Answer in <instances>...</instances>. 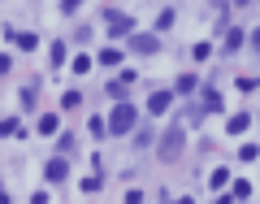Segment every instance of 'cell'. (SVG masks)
I'll return each mask as SVG.
<instances>
[{
  "mask_svg": "<svg viewBox=\"0 0 260 204\" xmlns=\"http://www.w3.org/2000/svg\"><path fill=\"white\" fill-rule=\"evenodd\" d=\"M182 148H186V130L178 126H165V135H160V143H156V152H160V161H178L182 157Z\"/></svg>",
  "mask_w": 260,
  "mask_h": 204,
  "instance_id": "6da1fadb",
  "label": "cell"
},
{
  "mask_svg": "<svg viewBox=\"0 0 260 204\" xmlns=\"http://www.w3.org/2000/svg\"><path fill=\"white\" fill-rule=\"evenodd\" d=\"M130 126H135V109H130V104L121 100L117 109H113V118H109V135H126Z\"/></svg>",
  "mask_w": 260,
  "mask_h": 204,
  "instance_id": "7a4b0ae2",
  "label": "cell"
},
{
  "mask_svg": "<svg viewBox=\"0 0 260 204\" xmlns=\"http://www.w3.org/2000/svg\"><path fill=\"white\" fill-rule=\"evenodd\" d=\"M160 48V39L156 35H130V52H139V56H152Z\"/></svg>",
  "mask_w": 260,
  "mask_h": 204,
  "instance_id": "3957f363",
  "label": "cell"
},
{
  "mask_svg": "<svg viewBox=\"0 0 260 204\" xmlns=\"http://www.w3.org/2000/svg\"><path fill=\"white\" fill-rule=\"evenodd\" d=\"M65 174H70V165H65V157H52V161L44 165V178H48V183H65Z\"/></svg>",
  "mask_w": 260,
  "mask_h": 204,
  "instance_id": "277c9868",
  "label": "cell"
},
{
  "mask_svg": "<svg viewBox=\"0 0 260 204\" xmlns=\"http://www.w3.org/2000/svg\"><path fill=\"white\" fill-rule=\"evenodd\" d=\"M104 18H109V26H113V35H130V31H135V22H130V18H121L117 9H109V13H104Z\"/></svg>",
  "mask_w": 260,
  "mask_h": 204,
  "instance_id": "5b68a950",
  "label": "cell"
},
{
  "mask_svg": "<svg viewBox=\"0 0 260 204\" xmlns=\"http://www.w3.org/2000/svg\"><path fill=\"white\" fill-rule=\"evenodd\" d=\"M169 104H174V92H152V100H148V109H152V113H165Z\"/></svg>",
  "mask_w": 260,
  "mask_h": 204,
  "instance_id": "8992f818",
  "label": "cell"
},
{
  "mask_svg": "<svg viewBox=\"0 0 260 204\" xmlns=\"http://www.w3.org/2000/svg\"><path fill=\"white\" fill-rule=\"evenodd\" d=\"M9 39H13L18 48H26V52H30V48H39V39L30 35V31H9Z\"/></svg>",
  "mask_w": 260,
  "mask_h": 204,
  "instance_id": "52a82bcc",
  "label": "cell"
},
{
  "mask_svg": "<svg viewBox=\"0 0 260 204\" xmlns=\"http://www.w3.org/2000/svg\"><path fill=\"white\" fill-rule=\"evenodd\" d=\"M204 113H221V96H217V87H204Z\"/></svg>",
  "mask_w": 260,
  "mask_h": 204,
  "instance_id": "ba28073f",
  "label": "cell"
},
{
  "mask_svg": "<svg viewBox=\"0 0 260 204\" xmlns=\"http://www.w3.org/2000/svg\"><path fill=\"white\" fill-rule=\"evenodd\" d=\"M130 83H135V74H121V78H113V83H109V92H113V96H126Z\"/></svg>",
  "mask_w": 260,
  "mask_h": 204,
  "instance_id": "9c48e42d",
  "label": "cell"
},
{
  "mask_svg": "<svg viewBox=\"0 0 260 204\" xmlns=\"http://www.w3.org/2000/svg\"><path fill=\"white\" fill-rule=\"evenodd\" d=\"M247 126H251V118H247V113H234V118H230V135H243Z\"/></svg>",
  "mask_w": 260,
  "mask_h": 204,
  "instance_id": "30bf717a",
  "label": "cell"
},
{
  "mask_svg": "<svg viewBox=\"0 0 260 204\" xmlns=\"http://www.w3.org/2000/svg\"><path fill=\"white\" fill-rule=\"evenodd\" d=\"M39 135H56V118H52V113L39 118Z\"/></svg>",
  "mask_w": 260,
  "mask_h": 204,
  "instance_id": "8fae6325",
  "label": "cell"
},
{
  "mask_svg": "<svg viewBox=\"0 0 260 204\" xmlns=\"http://www.w3.org/2000/svg\"><path fill=\"white\" fill-rule=\"evenodd\" d=\"M100 187H104V178H100V174H87V178H83V191H87V195L100 191Z\"/></svg>",
  "mask_w": 260,
  "mask_h": 204,
  "instance_id": "7c38bea8",
  "label": "cell"
},
{
  "mask_svg": "<svg viewBox=\"0 0 260 204\" xmlns=\"http://www.w3.org/2000/svg\"><path fill=\"white\" fill-rule=\"evenodd\" d=\"M225 52H234V48H243V31H230V35H225Z\"/></svg>",
  "mask_w": 260,
  "mask_h": 204,
  "instance_id": "4fadbf2b",
  "label": "cell"
},
{
  "mask_svg": "<svg viewBox=\"0 0 260 204\" xmlns=\"http://www.w3.org/2000/svg\"><path fill=\"white\" fill-rule=\"evenodd\" d=\"M208 183H213V187H217V191H221V187H225V183H230V169H213V178H208Z\"/></svg>",
  "mask_w": 260,
  "mask_h": 204,
  "instance_id": "5bb4252c",
  "label": "cell"
},
{
  "mask_svg": "<svg viewBox=\"0 0 260 204\" xmlns=\"http://www.w3.org/2000/svg\"><path fill=\"white\" fill-rule=\"evenodd\" d=\"M247 195H251V183H243V178H239V183H234V195H230V200H247Z\"/></svg>",
  "mask_w": 260,
  "mask_h": 204,
  "instance_id": "9a60e30c",
  "label": "cell"
},
{
  "mask_svg": "<svg viewBox=\"0 0 260 204\" xmlns=\"http://www.w3.org/2000/svg\"><path fill=\"white\" fill-rule=\"evenodd\" d=\"M117 61H121L117 48H104V52H100V65H117Z\"/></svg>",
  "mask_w": 260,
  "mask_h": 204,
  "instance_id": "2e32d148",
  "label": "cell"
},
{
  "mask_svg": "<svg viewBox=\"0 0 260 204\" xmlns=\"http://www.w3.org/2000/svg\"><path fill=\"white\" fill-rule=\"evenodd\" d=\"M256 157H260L256 143H243V148H239V161H256Z\"/></svg>",
  "mask_w": 260,
  "mask_h": 204,
  "instance_id": "e0dca14e",
  "label": "cell"
},
{
  "mask_svg": "<svg viewBox=\"0 0 260 204\" xmlns=\"http://www.w3.org/2000/svg\"><path fill=\"white\" fill-rule=\"evenodd\" d=\"M91 65H95L91 56H74V65H70V70H78V74H87V70H91Z\"/></svg>",
  "mask_w": 260,
  "mask_h": 204,
  "instance_id": "ac0fdd59",
  "label": "cell"
},
{
  "mask_svg": "<svg viewBox=\"0 0 260 204\" xmlns=\"http://www.w3.org/2000/svg\"><path fill=\"white\" fill-rule=\"evenodd\" d=\"M61 104H65V109H78V104H83V96H78V92H65Z\"/></svg>",
  "mask_w": 260,
  "mask_h": 204,
  "instance_id": "d6986e66",
  "label": "cell"
},
{
  "mask_svg": "<svg viewBox=\"0 0 260 204\" xmlns=\"http://www.w3.org/2000/svg\"><path fill=\"white\" fill-rule=\"evenodd\" d=\"M178 92H195V74H182V78H178Z\"/></svg>",
  "mask_w": 260,
  "mask_h": 204,
  "instance_id": "ffe728a7",
  "label": "cell"
},
{
  "mask_svg": "<svg viewBox=\"0 0 260 204\" xmlns=\"http://www.w3.org/2000/svg\"><path fill=\"white\" fill-rule=\"evenodd\" d=\"M52 61H56V65H65V44H61V39L52 44Z\"/></svg>",
  "mask_w": 260,
  "mask_h": 204,
  "instance_id": "44dd1931",
  "label": "cell"
},
{
  "mask_svg": "<svg viewBox=\"0 0 260 204\" xmlns=\"http://www.w3.org/2000/svg\"><path fill=\"white\" fill-rule=\"evenodd\" d=\"M0 135H18V122H13V118H5V122H0Z\"/></svg>",
  "mask_w": 260,
  "mask_h": 204,
  "instance_id": "7402d4cb",
  "label": "cell"
},
{
  "mask_svg": "<svg viewBox=\"0 0 260 204\" xmlns=\"http://www.w3.org/2000/svg\"><path fill=\"white\" fill-rule=\"evenodd\" d=\"M126 204H143V191H135V187H130V191H126Z\"/></svg>",
  "mask_w": 260,
  "mask_h": 204,
  "instance_id": "603a6c76",
  "label": "cell"
},
{
  "mask_svg": "<svg viewBox=\"0 0 260 204\" xmlns=\"http://www.w3.org/2000/svg\"><path fill=\"white\" fill-rule=\"evenodd\" d=\"M78 5H83V0H61V9H65V13H74Z\"/></svg>",
  "mask_w": 260,
  "mask_h": 204,
  "instance_id": "cb8c5ba5",
  "label": "cell"
},
{
  "mask_svg": "<svg viewBox=\"0 0 260 204\" xmlns=\"http://www.w3.org/2000/svg\"><path fill=\"white\" fill-rule=\"evenodd\" d=\"M9 74V56H0V78Z\"/></svg>",
  "mask_w": 260,
  "mask_h": 204,
  "instance_id": "d4e9b609",
  "label": "cell"
},
{
  "mask_svg": "<svg viewBox=\"0 0 260 204\" xmlns=\"http://www.w3.org/2000/svg\"><path fill=\"white\" fill-rule=\"evenodd\" d=\"M0 204H9V191H5V183H0Z\"/></svg>",
  "mask_w": 260,
  "mask_h": 204,
  "instance_id": "484cf974",
  "label": "cell"
},
{
  "mask_svg": "<svg viewBox=\"0 0 260 204\" xmlns=\"http://www.w3.org/2000/svg\"><path fill=\"white\" fill-rule=\"evenodd\" d=\"M251 44H256V52H260V31H251Z\"/></svg>",
  "mask_w": 260,
  "mask_h": 204,
  "instance_id": "4316f807",
  "label": "cell"
},
{
  "mask_svg": "<svg viewBox=\"0 0 260 204\" xmlns=\"http://www.w3.org/2000/svg\"><path fill=\"white\" fill-rule=\"evenodd\" d=\"M178 204H191V200H178Z\"/></svg>",
  "mask_w": 260,
  "mask_h": 204,
  "instance_id": "83f0119b",
  "label": "cell"
}]
</instances>
